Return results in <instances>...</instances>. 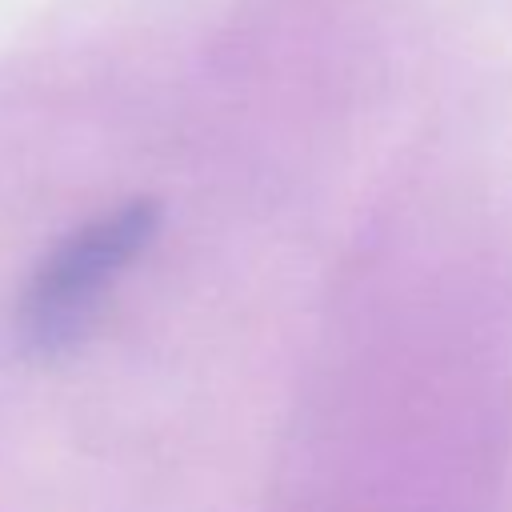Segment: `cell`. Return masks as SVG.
<instances>
[{
  "mask_svg": "<svg viewBox=\"0 0 512 512\" xmlns=\"http://www.w3.org/2000/svg\"><path fill=\"white\" fill-rule=\"evenodd\" d=\"M156 228L160 208L152 200H132L52 248L24 296V336L32 348L56 352L80 340L108 284L152 244Z\"/></svg>",
  "mask_w": 512,
  "mask_h": 512,
  "instance_id": "obj_1",
  "label": "cell"
}]
</instances>
